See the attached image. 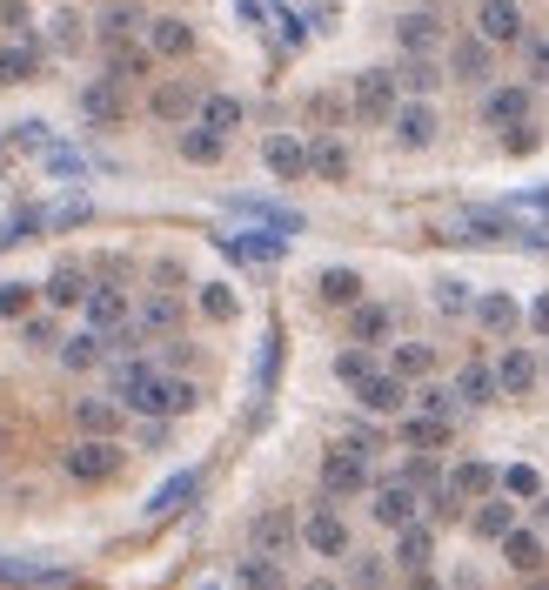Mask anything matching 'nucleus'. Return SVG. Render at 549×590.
<instances>
[{
    "instance_id": "f257e3e1",
    "label": "nucleus",
    "mask_w": 549,
    "mask_h": 590,
    "mask_svg": "<svg viewBox=\"0 0 549 590\" xmlns=\"http://www.w3.org/2000/svg\"><path fill=\"white\" fill-rule=\"evenodd\" d=\"M396 108H402L396 68H362L355 74V88H349V114L355 121H396Z\"/></svg>"
},
{
    "instance_id": "f03ea898",
    "label": "nucleus",
    "mask_w": 549,
    "mask_h": 590,
    "mask_svg": "<svg viewBox=\"0 0 549 590\" xmlns=\"http://www.w3.org/2000/svg\"><path fill=\"white\" fill-rule=\"evenodd\" d=\"M128 470V456H121V443H101V436H81L74 450H67V477L81 483V490H101V483H114Z\"/></svg>"
},
{
    "instance_id": "7ed1b4c3",
    "label": "nucleus",
    "mask_w": 549,
    "mask_h": 590,
    "mask_svg": "<svg viewBox=\"0 0 549 590\" xmlns=\"http://www.w3.org/2000/svg\"><path fill=\"white\" fill-rule=\"evenodd\" d=\"M302 544L315 550V557H349L355 537H349V523H342V510L322 503V510H308V517H302Z\"/></svg>"
},
{
    "instance_id": "20e7f679",
    "label": "nucleus",
    "mask_w": 549,
    "mask_h": 590,
    "mask_svg": "<svg viewBox=\"0 0 549 590\" xmlns=\"http://www.w3.org/2000/svg\"><path fill=\"white\" fill-rule=\"evenodd\" d=\"M248 544H255V557H275V564H282L288 544H302V517H288V510H262V517L248 523Z\"/></svg>"
},
{
    "instance_id": "39448f33",
    "label": "nucleus",
    "mask_w": 549,
    "mask_h": 590,
    "mask_svg": "<svg viewBox=\"0 0 549 590\" xmlns=\"http://www.w3.org/2000/svg\"><path fill=\"white\" fill-rule=\"evenodd\" d=\"M355 490H369V463H362V456H349L342 443H335V450L322 456V497L342 503V497H355Z\"/></svg>"
},
{
    "instance_id": "423d86ee",
    "label": "nucleus",
    "mask_w": 549,
    "mask_h": 590,
    "mask_svg": "<svg viewBox=\"0 0 549 590\" xmlns=\"http://www.w3.org/2000/svg\"><path fill=\"white\" fill-rule=\"evenodd\" d=\"M148 114L154 121H181V128H195L201 121V94L188 81H154L148 88Z\"/></svg>"
},
{
    "instance_id": "0eeeda50",
    "label": "nucleus",
    "mask_w": 549,
    "mask_h": 590,
    "mask_svg": "<svg viewBox=\"0 0 549 590\" xmlns=\"http://www.w3.org/2000/svg\"><path fill=\"white\" fill-rule=\"evenodd\" d=\"M88 329L94 336H108V329H128L134 322V302H128V289H114V282H94V295H88Z\"/></svg>"
},
{
    "instance_id": "6e6552de",
    "label": "nucleus",
    "mask_w": 549,
    "mask_h": 590,
    "mask_svg": "<svg viewBox=\"0 0 549 590\" xmlns=\"http://www.w3.org/2000/svg\"><path fill=\"white\" fill-rule=\"evenodd\" d=\"M181 322H188V309H181V295H148V302H134V322H128V336H175Z\"/></svg>"
},
{
    "instance_id": "1a4fd4ad",
    "label": "nucleus",
    "mask_w": 549,
    "mask_h": 590,
    "mask_svg": "<svg viewBox=\"0 0 549 590\" xmlns=\"http://www.w3.org/2000/svg\"><path fill=\"white\" fill-rule=\"evenodd\" d=\"M375 523H382V530H409V523H416V483L409 477L375 483Z\"/></svg>"
},
{
    "instance_id": "9d476101",
    "label": "nucleus",
    "mask_w": 549,
    "mask_h": 590,
    "mask_svg": "<svg viewBox=\"0 0 549 590\" xmlns=\"http://www.w3.org/2000/svg\"><path fill=\"white\" fill-rule=\"evenodd\" d=\"M476 34H483L489 47H516L523 41V7H516V0H483V7H476Z\"/></svg>"
},
{
    "instance_id": "9b49d317",
    "label": "nucleus",
    "mask_w": 549,
    "mask_h": 590,
    "mask_svg": "<svg viewBox=\"0 0 549 590\" xmlns=\"http://www.w3.org/2000/svg\"><path fill=\"white\" fill-rule=\"evenodd\" d=\"M148 54L154 61H188V54H195V27L181 21V14H154L148 21Z\"/></svg>"
},
{
    "instance_id": "f8f14e48",
    "label": "nucleus",
    "mask_w": 549,
    "mask_h": 590,
    "mask_svg": "<svg viewBox=\"0 0 549 590\" xmlns=\"http://www.w3.org/2000/svg\"><path fill=\"white\" fill-rule=\"evenodd\" d=\"M81 114H88L94 128L128 121V88H121V81H108V74H101V81H88V88H81Z\"/></svg>"
},
{
    "instance_id": "ddd939ff",
    "label": "nucleus",
    "mask_w": 549,
    "mask_h": 590,
    "mask_svg": "<svg viewBox=\"0 0 549 590\" xmlns=\"http://www.w3.org/2000/svg\"><path fill=\"white\" fill-rule=\"evenodd\" d=\"M235 215H248V222H262V235H282V242H295L302 235V215L295 208H282V202H262V195H235Z\"/></svg>"
},
{
    "instance_id": "4468645a",
    "label": "nucleus",
    "mask_w": 549,
    "mask_h": 590,
    "mask_svg": "<svg viewBox=\"0 0 549 590\" xmlns=\"http://www.w3.org/2000/svg\"><path fill=\"white\" fill-rule=\"evenodd\" d=\"M262 168L268 175H282V182H302L308 175V141L302 135H268L262 141Z\"/></svg>"
},
{
    "instance_id": "2eb2a0df",
    "label": "nucleus",
    "mask_w": 549,
    "mask_h": 590,
    "mask_svg": "<svg viewBox=\"0 0 549 590\" xmlns=\"http://www.w3.org/2000/svg\"><path fill=\"white\" fill-rule=\"evenodd\" d=\"M94 282H101V275H88L81 262H61V269L47 275V302H54V309H88Z\"/></svg>"
},
{
    "instance_id": "dca6fc26",
    "label": "nucleus",
    "mask_w": 549,
    "mask_h": 590,
    "mask_svg": "<svg viewBox=\"0 0 549 590\" xmlns=\"http://www.w3.org/2000/svg\"><path fill=\"white\" fill-rule=\"evenodd\" d=\"M221 255L242 269H275L282 262V235H221Z\"/></svg>"
},
{
    "instance_id": "f3484780",
    "label": "nucleus",
    "mask_w": 549,
    "mask_h": 590,
    "mask_svg": "<svg viewBox=\"0 0 549 590\" xmlns=\"http://www.w3.org/2000/svg\"><path fill=\"white\" fill-rule=\"evenodd\" d=\"M396 41L409 47V54H422V61H429V54L442 47V14H436V7H416V14H402V21H396Z\"/></svg>"
},
{
    "instance_id": "a211bd4d",
    "label": "nucleus",
    "mask_w": 549,
    "mask_h": 590,
    "mask_svg": "<svg viewBox=\"0 0 549 590\" xmlns=\"http://www.w3.org/2000/svg\"><path fill=\"white\" fill-rule=\"evenodd\" d=\"M74 430L114 443V430H121V403H114V396H81V403H74Z\"/></svg>"
},
{
    "instance_id": "6ab92c4d",
    "label": "nucleus",
    "mask_w": 549,
    "mask_h": 590,
    "mask_svg": "<svg viewBox=\"0 0 549 590\" xmlns=\"http://www.w3.org/2000/svg\"><path fill=\"white\" fill-rule=\"evenodd\" d=\"M94 27H101V41H108V47H121V41H134V34L148 27V14H141V0H108Z\"/></svg>"
},
{
    "instance_id": "aec40b11",
    "label": "nucleus",
    "mask_w": 549,
    "mask_h": 590,
    "mask_svg": "<svg viewBox=\"0 0 549 590\" xmlns=\"http://www.w3.org/2000/svg\"><path fill=\"white\" fill-rule=\"evenodd\" d=\"M389 128H396L402 148H429V141H436V108H429V101H402Z\"/></svg>"
},
{
    "instance_id": "412c9836",
    "label": "nucleus",
    "mask_w": 549,
    "mask_h": 590,
    "mask_svg": "<svg viewBox=\"0 0 549 590\" xmlns=\"http://www.w3.org/2000/svg\"><path fill=\"white\" fill-rule=\"evenodd\" d=\"M349 168H355L349 141H335V135L308 141V175H322V182H349Z\"/></svg>"
},
{
    "instance_id": "4be33fe9",
    "label": "nucleus",
    "mask_w": 549,
    "mask_h": 590,
    "mask_svg": "<svg viewBox=\"0 0 549 590\" xmlns=\"http://www.w3.org/2000/svg\"><path fill=\"white\" fill-rule=\"evenodd\" d=\"M195 490H201V470H175V477L161 483L148 497V523H161V517H175L181 503H195Z\"/></svg>"
},
{
    "instance_id": "5701e85b",
    "label": "nucleus",
    "mask_w": 549,
    "mask_h": 590,
    "mask_svg": "<svg viewBox=\"0 0 549 590\" xmlns=\"http://www.w3.org/2000/svg\"><path fill=\"white\" fill-rule=\"evenodd\" d=\"M496 483H503V470H489V463H456L442 490H449V503H469V497H489Z\"/></svg>"
},
{
    "instance_id": "b1692460",
    "label": "nucleus",
    "mask_w": 549,
    "mask_h": 590,
    "mask_svg": "<svg viewBox=\"0 0 549 590\" xmlns=\"http://www.w3.org/2000/svg\"><path fill=\"white\" fill-rule=\"evenodd\" d=\"M389 329H396V316H389L382 302H355V309H349V342H355V349L389 342Z\"/></svg>"
},
{
    "instance_id": "393cba45",
    "label": "nucleus",
    "mask_w": 549,
    "mask_h": 590,
    "mask_svg": "<svg viewBox=\"0 0 549 590\" xmlns=\"http://www.w3.org/2000/svg\"><path fill=\"white\" fill-rule=\"evenodd\" d=\"M429 557H436V530L429 523H409V530H396V564L402 570H429Z\"/></svg>"
},
{
    "instance_id": "a878e982",
    "label": "nucleus",
    "mask_w": 549,
    "mask_h": 590,
    "mask_svg": "<svg viewBox=\"0 0 549 590\" xmlns=\"http://www.w3.org/2000/svg\"><path fill=\"white\" fill-rule=\"evenodd\" d=\"M355 396H362V403H369L375 416H389V409L409 403V383H402V376H389V369H375V376H369L362 389H355Z\"/></svg>"
},
{
    "instance_id": "bb28decb",
    "label": "nucleus",
    "mask_w": 549,
    "mask_h": 590,
    "mask_svg": "<svg viewBox=\"0 0 549 590\" xmlns=\"http://www.w3.org/2000/svg\"><path fill=\"white\" fill-rule=\"evenodd\" d=\"M489 121H496L503 135L529 128V88H496V94H489Z\"/></svg>"
},
{
    "instance_id": "cd10ccee",
    "label": "nucleus",
    "mask_w": 549,
    "mask_h": 590,
    "mask_svg": "<svg viewBox=\"0 0 549 590\" xmlns=\"http://www.w3.org/2000/svg\"><path fill=\"white\" fill-rule=\"evenodd\" d=\"M235 590H288V577H282L275 557H255V550H248L242 564H235Z\"/></svg>"
},
{
    "instance_id": "c85d7f7f",
    "label": "nucleus",
    "mask_w": 549,
    "mask_h": 590,
    "mask_svg": "<svg viewBox=\"0 0 549 590\" xmlns=\"http://www.w3.org/2000/svg\"><path fill=\"white\" fill-rule=\"evenodd\" d=\"M148 47H134V41H121V47H108V81H121V88H134V81H148Z\"/></svg>"
},
{
    "instance_id": "c756f323",
    "label": "nucleus",
    "mask_w": 549,
    "mask_h": 590,
    "mask_svg": "<svg viewBox=\"0 0 549 590\" xmlns=\"http://www.w3.org/2000/svg\"><path fill=\"white\" fill-rule=\"evenodd\" d=\"M449 74H456V81H489V41L483 34L449 47Z\"/></svg>"
},
{
    "instance_id": "7c9ffc66",
    "label": "nucleus",
    "mask_w": 549,
    "mask_h": 590,
    "mask_svg": "<svg viewBox=\"0 0 549 590\" xmlns=\"http://www.w3.org/2000/svg\"><path fill=\"white\" fill-rule=\"evenodd\" d=\"M496 389H503V396H529V389H536V356L509 349L503 363H496Z\"/></svg>"
},
{
    "instance_id": "2f4dec72",
    "label": "nucleus",
    "mask_w": 549,
    "mask_h": 590,
    "mask_svg": "<svg viewBox=\"0 0 549 590\" xmlns=\"http://www.w3.org/2000/svg\"><path fill=\"white\" fill-rule=\"evenodd\" d=\"M436 369V349L429 342H396V356H389V376H402V383H422Z\"/></svg>"
},
{
    "instance_id": "473e14b6",
    "label": "nucleus",
    "mask_w": 549,
    "mask_h": 590,
    "mask_svg": "<svg viewBox=\"0 0 549 590\" xmlns=\"http://www.w3.org/2000/svg\"><path fill=\"white\" fill-rule=\"evenodd\" d=\"M201 128L228 141L235 128H242V101H235V94H208V101H201Z\"/></svg>"
},
{
    "instance_id": "72a5a7b5",
    "label": "nucleus",
    "mask_w": 549,
    "mask_h": 590,
    "mask_svg": "<svg viewBox=\"0 0 549 590\" xmlns=\"http://www.w3.org/2000/svg\"><path fill=\"white\" fill-rule=\"evenodd\" d=\"M476 537H516V503L509 497H483V510H476Z\"/></svg>"
},
{
    "instance_id": "f704fd0d",
    "label": "nucleus",
    "mask_w": 549,
    "mask_h": 590,
    "mask_svg": "<svg viewBox=\"0 0 549 590\" xmlns=\"http://www.w3.org/2000/svg\"><path fill=\"white\" fill-rule=\"evenodd\" d=\"M41 74V47L34 41H7L0 47V81H34Z\"/></svg>"
},
{
    "instance_id": "c9c22d12",
    "label": "nucleus",
    "mask_w": 549,
    "mask_h": 590,
    "mask_svg": "<svg viewBox=\"0 0 549 590\" xmlns=\"http://www.w3.org/2000/svg\"><path fill=\"white\" fill-rule=\"evenodd\" d=\"M27 584H67V577L41 570V564H21V557H0V590H27Z\"/></svg>"
},
{
    "instance_id": "e433bc0d",
    "label": "nucleus",
    "mask_w": 549,
    "mask_h": 590,
    "mask_svg": "<svg viewBox=\"0 0 549 590\" xmlns=\"http://www.w3.org/2000/svg\"><path fill=\"white\" fill-rule=\"evenodd\" d=\"M402 443H409V450H442V443H449V423H442V416H409V423H402Z\"/></svg>"
},
{
    "instance_id": "4c0bfd02",
    "label": "nucleus",
    "mask_w": 549,
    "mask_h": 590,
    "mask_svg": "<svg viewBox=\"0 0 549 590\" xmlns=\"http://www.w3.org/2000/svg\"><path fill=\"white\" fill-rule=\"evenodd\" d=\"M503 557L523 570V577H536V570H543V537H536V530H516V537H503Z\"/></svg>"
},
{
    "instance_id": "58836bf2",
    "label": "nucleus",
    "mask_w": 549,
    "mask_h": 590,
    "mask_svg": "<svg viewBox=\"0 0 549 590\" xmlns=\"http://www.w3.org/2000/svg\"><path fill=\"white\" fill-rule=\"evenodd\" d=\"M181 155H188V161H201V168H215V161L228 155V141H221V135H208V128L195 121V128H181Z\"/></svg>"
},
{
    "instance_id": "ea45409f",
    "label": "nucleus",
    "mask_w": 549,
    "mask_h": 590,
    "mask_svg": "<svg viewBox=\"0 0 549 590\" xmlns=\"http://www.w3.org/2000/svg\"><path fill=\"white\" fill-rule=\"evenodd\" d=\"M456 396H462V403H469V409H476V403H489V396H496V369L469 363V369H462V376H456Z\"/></svg>"
},
{
    "instance_id": "a19ab883",
    "label": "nucleus",
    "mask_w": 549,
    "mask_h": 590,
    "mask_svg": "<svg viewBox=\"0 0 549 590\" xmlns=\"http://www.w3.org/2000/svg\"><path fill=\"white\" fill-rule=\"evenodd\" d=\"M322 302H362V275L355 269H322Z\"/></svg>"
},
{
    "instance_id": "79ce46f5",
    "label": "nucleus",
    "mask_w": 549,
    "mask_h": 590,
    "mask_svg": "<svg viewBox=\"0 0 549 590\" xmlns=\"http://www.w3.org/2000/svg\"><path fill=\"white\" fill-rule=\"evenodd\" d=\"M335 376H342V383H349V389H362V383H369V376H375V356H369V349H355V342H349V349L335 356Z\"/></svg>"
},
{
    "instance_id": "37998d69",
    "label": "nucleus",
    "mask_w": 549,
    "mask_h": 590,
    "mask_svg": "<svg viewBox=\"0 0 549 590\" xmlns=\"http://www.w3.org/2000/svg\"><path fill=\"white\" fill-rule=\"evenodd\" d=\"M61 363H67V369H94V363H101V336H94V329L67 336V342H61Z\"/></svg>"
},
{
    "instance_id": "c03bdc74",
    "label": "nucleus",
    "mask_w": 549,
    "mask_h": 590,
    "mask_svg": "<svg viewBox=\"0 0 549 590\" xmlns=\"http://www.w3.org/2000/svg\"><path fill=\"white\" fill-rule=\"evenodd\" d=\"M94 161L81 155V148H61V141H54V148H47V175H61V182H81V175H88Z\"/></svg>"
},
{
    "instance_id": "a18cd8bd",
    "label": "nucleus",
    "mask_w": 549,
    "mask_h": 590,
    "mask_svg": "<svg viewBox=\"0 0 549 590\" xmlns=\"http://www.w3.org/2000/svg\"><path fill=\"white\" fill-rule=\"evenodd\" d=\"M235 309H242V302H235L228 282H208V289H201V316L208 322H235Z\"/></svg>"
},
{
    "instance_id": "49530a36",
    "label": "nucleus",
    "mask_w": 549,
    "mask_h": 590,
    "mask_svg": "<svg viewBox=\"0 0 549 590\" xmlns=\"http://www.w3.org/2000/svg\"><path fill=\"white\" fill-rule=\"evenodd\" d=\"M476 322H483V329H516V302H509V295H483V302H476Z\"/></svg>"
},
{
    "instance_id": "de8ad7c7",
    "label": "nucleus",
    "mask_w": 549,
    "mask_h": 590,
    "mask_svg": "<svg viewBox=\"0 0 549 590\" xmlns=\"http://www.w3.org/2000/svg\"><path fill=\"white\" fill-rule=\"evenodd\" d=\"M503 497H543V477H536L529 463H509L503 470Z\"/></svg>"
},
{
    "instance_id": "09e8293b",
    "label": "nucleus",
    "mask_w": 549,
    "mask_h": 590,
    "mask_svg": "<svg viewBox=\"0 0 549 590\" xmlns=\"http://www.w3.org/2000/svg\"><path fill=\"white\" fill-rule=\"evenodd\" d=\"M342 450H349V456H362V463H369V456L382 450V430H375V423H355V430H342Z\"/></svg>"
},
{
    "instance_id": "8fccbe9b",
    "label": "nucleus",
    "mask_w": 549,
    "mask_h": 590,
    "mask_svg": "<svg viewBox=\"0 0 549 590\" xmlns=\"http://www.w3.org/2000/svg\"><path fill=\"white\" fill-rule=\"evenodd\" d=\"M88 215H94V208L74 195V202H54V208H47V228H74V222H88Z\"/></svg>"
},
{
    "instance_id": "3c124183",
    "label": "nucleus",
    "mask_w": 549,
    "mask_h": 590,
    "mask_svg": "<svg viewBox=\"0 0 549 590\" xmlns=\"http://www.w3.org/2000/svg\"><path fill=\"white\" fill-rule=\"evenodd\" d=\"M188 289V269L181 262H154V295H181Z\"/></svg>"
},
{
    "instance_id": "603ef678",
    "label": "nucleus",
    "mask_w": 549,
    "mask_h": 590,
    "mask_svg": "<svg viewBox=\"0 0 549 590\" xmlns=\"http://www.w3.org/2000/svg\"><path fill=\"white\" fill-rule=\"evenodd\" d=\"M402 81H409V88H416V101H422V94L436 88L442 74H436V68H429V61H422V54H409V68H402Z\"/></svg>"
},
{
    "instance_id": "864d4df0",
    "label": "nucleus",
    "mask_w": 549,
    "mask_h": 590,
    "mask_svg": "<svg viewBox=\"0 0 549 590\" xmlns=\"http://www.w3.org/2000/svg\"><path fill=\"white\" fill-rule=\"evenodd\" d=\"M275 369H282V329H268V342H262V396L275 389Z\"/></svg>"
},
{
    "instance_id": "5fc2aeb1",
    "label": "nucleus",
    "mask_w": 549,
    "mask_h": 590,
    "mask_svg": "<svg viewBox=\"0 0 549 590\" xmlns=\"http://www.w3.org/2000/svg\"><path fill=\"white\" fill-rule=\"evenodd\" d=\"M349 584H355V590H382V564H375V557H355Z\"/></svg>"
},
{
    "instance_id": "6e6d98bb",
    "label": "nucleus",
    "mask_w": 549,
    "mask_h": 590,
    "mask_svg": "<svg viewBox=\"0 0 549 590\" xmlns=\"http://www.w3.org/2000/svg\"><path fill=\"white\" fill-rule=\"evenodd\" d=\"M27 309V282H7V289H0V316H21Z\"/></svg>"
},
{
    "instance_id": "4d7b16f0",
    "label": "nucleus",
    "mask_w": 549,
    "mask_h": 590,
    "mask_svg": "<svg viewBox=\"0 0 549 590\" xmlns=\"http://www.w3.org/2000/svg\"><path fill=\"white\" fill-rule=\"evenodd\" d=\"M436 302L442 309H469V289L462 282H436Z\"/></svg>"
},
{
    "instance_id": "13d9d810",
    "label": "nucleus",
    "mask_w": 549,
    "mask_h": 590,
    "mask_svg": "<svg viewBox=\"0 0 549 590\" xmlns=\"http://www.w3.org/2000/svg\"><path fill=\"white\" fill-rule=\"evenodd\" d=\"M21 336L34 342V349H47V342H54V322H47V316H34V322H21Z\"/></svg>"
},
{
    "instance_id": "bf43d9fd",
    "label": "nucleus",
    "mask_w": 549,
    "mask_h": 590,
    "mask_svg": "<svg viewBox=\"0 0 549 590\" xmlns=\"http://www.w3.org/2000/svg\"><path fill=\"white\" fill-rule=\"evenodd\" d=\"M14 148H47V128H34V121H21V128H14Z\"/></svg>"
},
{
    "instance_id": "052dcab7",
    "label": "nucleus",
    "mask_w": 549,
    "mask_h": 590,
    "mask_svg": "<svg viewBox=\"0 0 549 590\" xmlns=\"http://www.w3.org/2000/svg\"><path fill=\"white\" fill-rule=\"evenodd\" d=\"M0 27H27V0H0Z\"/></svg>"
},
{
    "instance_id": "680f3d73",
    "label": "nucleus",
    "mask_w": 549,
    "mask_h": 590,
    "mask_svg": "<svg viewBox=\"0 0 549 590\" xmlns=\"http://www.w3.org/2000/svg\"><path fill=\"white\" fill-rule=\"evenodd\" d=\"M529 322H536V329L549 336V295H536V302H529Z\"/></svg>"
},
{
    "instance_id": "e2e57ef3",
    "label": "nucleus",
    "mask_w": 549,
    "mask_h": 590,
    "mask_svg": "<svg viewBox=\"0 0 549 590\" xmlns=\"http://www.w3.org/2000/svg\"><path fill=\"white\" fill-rule=\"evenodd\" d=\"M536 74H543V81H549V41L536 47Z\"/></svg>"
},
{
    "instance_id": "0e129e2a",
    "label": "nucleus",
    "mask_w": 549,
    "mask_h": 590,
    "mask_svg": "<svg viewBox=\"0 0 549 590\" xmlns=\"http://www.w3.org/2000/svg\"><path fill=\"white\" fill-rule=\"evenodd\" d=\"M409 590H442V584H436V577H429V570H422V577H416V584H409Z\"/></svg>"
},
{
    "instance_id": "69168bd1",
    "label": "nucleus",
    "mask_w": 549,
    "mask_h": 590,
    "mask_svg": "<svg viewBox=\"0 0 549 590\" xmlns=\"http://www.w3.org/2000/svg\"><path fill=\"white\" fill-rule=\"evenodd\" d=\"M302 590H342V584H329V577H315V584H302Z\"/></svg>"
},
{
    "instance_id": "338daca9",
    "label": "nucleus",
    "mask_w": 549,
    "mask_h": 590,
    "mask_svg": "<svg viewBox=\"0 0 549 590\" xmlns=\"http://www.w3.org/2000/svg\"><path fill=\"white\" fill-rule=\"evenodd\" d=\"M529 590H549V577H529Z\"/></svg>"
},
{
    "instance_id": "774afa93",
    "label": "nucleus",
    "mask_w": 549,
    "mask_h": 590,
    "mask_svg": "<svg viewBox=\"0 0 549 590\" xmlns=\"http://www.w3.org/2000/svg\"><path fill=\"white\" fill-rule=\"evenodd\" d=\"M0 450H7V430H0Z\"/></svg>"
}]
</instances>
